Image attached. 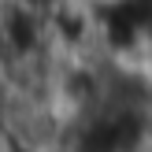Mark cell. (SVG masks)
Instances as JSON below:
<instances>
[{"mask_svg":"<svg viewBox=\"0 0 152 152\" xmlns=\"http://www.w3.org/2000/svg\"><path fill=\"white\" fill-rule=\"evenodd\" d=\"M63 22H82V19H96V15H115L119 7H126L130 0H52Z\"/></svg>","mask_w":152,"mask_h":152,"instance_id":"6da1fadb","label":"cell"}]
</instances>
